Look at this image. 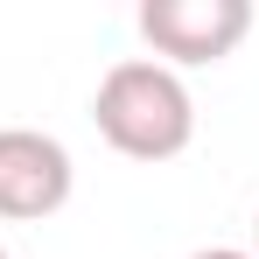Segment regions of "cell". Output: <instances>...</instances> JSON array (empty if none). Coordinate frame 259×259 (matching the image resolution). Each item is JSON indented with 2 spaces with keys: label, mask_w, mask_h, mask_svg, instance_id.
Masks as SVG:
<instances>
[{
  "label": "cell",
  "mask_w": 259,
  "mask_h": 259,
  "mask_svg": "<svg viewBox=\"0 0 259 259\" xmlns=\"http://www.w3.org/2000/svg\"><path fill=\"white\" fill-rule=\"evenodd\" d=\"M91 119L98 140L126 161H175L196 140V98L182 84V70L154 63V56H126L112 63L98 91H91Z\"/></svg>",
  "instance_id": "1"
},
{
  "label": "cell",
  "mask_w": 259,
  "mask_h": 259,
  "mask_svg": "<svg viewBox=\"0 0 259 259\" xmlns=\"http://www.w3.org/2000/svg\"><path fill=\"white\" fill-rule=\"evenodd\" d=\"M133 21L154 49V63L196 70V63H224L252 35V0H140Z\"/></svg>",
  "instance_id": "2"
},
{
  "label": "cell",
  "mask_w": 259,
  "mask_h": 259,
  "mask_svg": "<svg viewBox=\"0 0 259 259\" xmlns=\"http://www.w3.org/2000/svg\"><path fill=\"white\" fill-rule=\"evenodd\" d=\"M77 161L42 126H0V217L7 224H42L70 203Z\"/></svg>",
  "instance_id": "3"
},
{
  "label": "cell",
  "mask_w": 259,
  "mask_h": 259,
  "mask_svg": "<svg viewBox=\"0 0 259 259\" xmlns=\"http://www.w3.org/2000/svg\"><path fill=\"white\" fill-rule=\"evenodd\" d=\"M189 259H252V252H238V245H203V252H189Z\"/></svg>",
  "instance_id": "4"
},
{
  "label": "cell",
  "mask_w": 259,
  "mask_h": 259,
  "mask_svg": "<svg viewBox=\"0 0 259 259\" xmlns=\"http://www.w3.org/2000/svg\"><path fill=\"white\" fill-rule=\"evenodd\" d=\"M252 259H259V224H252Z\"/></svg>",
  "instance_id": "5"
},
{
  "label": "cell",
  "mask_w": 259,
  "mask_h": 259,
  "mask_svg": "<svg viewBox=\"0 0 259 259\" xmlns=\"http://www.w3.org/2000/svg\"><path fill=\"white\" fill-rule=\"evenodd\" d=\"M0 259H7V245H0Z\"/></svg>",
  "instance_id": "6"
}]
</instances>
